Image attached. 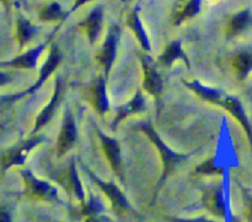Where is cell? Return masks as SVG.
I'll list each match as a JSON object with an SVG mask.
<instances>
[{"label": "cell", "mask_w": 252, "mask_h": 222, "mask_svg": "<svg viewBox=\"0 0 252 222\" xmlns=\"http://www.w3.org/2000/svg\"><path fill=\"white\" fill-rule=\"evenodd\" d=\"M135 128L147 135L148 139L150 140V142H152L155 146V149L158 150V152H159L160 155V160H161V174H160V179L158 181L154 189V193H153V206L155 204V201H157V198L158 195H159L160 191H161L164 184L166 183V181L169 179V177L174 173V171L179 167L180 164L186 161V160L191 156V154H179V152L172 151V150L165 144L164 140L160 138V135L158 134L157 130L154 129V127H153V124L150 122H142L139 123V124L135 125Z\"/></svg>", "instance_id": "obj_1"}, {"label": "cell", "mask_w": 252, "mask_h": 222, "mask_svg": "<svg viewBox=\"0 0 252 222\" xmlns=\"http://www.w3.org/2000/svg\"><path fill=\"white\" fill-rule=\"evenodd\" d=\"M81 167H83V171L89 176V178H90L91 181L100 188V191L105 194V196L108 199V201H110L111 208H112L113 213H115L116 215L121 216V218H132L137 219V220H142L143 216L133 208V205L129 203L127 196L125 195V193L121 191V188L115 183V182L102 181V179H101L100 177L96 176L88 166L83 165Z\"/></svg>", "instance_id": "obj_2"}, {"label": "cell", "mask_w": 252, "mask_h": 222, "mask_svg": "<svg viewBox=\"0 0 252 222\" xmlns=\"http://www.w3.org/2000/svg\"><path fill=\"white\" fill-rule=\"evenodd\" d=\"M21 177L24 182L25 193L29 198L37 201H43V203L61 204V205L64 204L59 198L58 191L53 184L37 178L33 172L30 169H22Z\"/></svg>", "instance_id": "obj_3"}, {"label": "cell", "mask_w": 252, "mask_h": 222, "mask_svg": "<svg viewBox=\"0 0 252 222\" xmlns=\"http://www.w3.org/2000/svg\"><path fill=\"white\" fill-rule=\"evenodd\" d=\"M53 179L69 194V196L75 199L79 203H83L86 199L85 189L79 178L78 169H76L75 160L71 159L68 166L63 171H59L58 174H53Z\"/></svg>", "instance_id": "obj_4"}, {"label": "cell", "mask_w": 252, "mask_h": 222, "mask_svg": "<svg viewBox=\"0 0 252 222\" xmlns=\"http://www.w3.org/2000/svg\"><path fill=\"white\" fill-rule=\"evenodd\" d=\"M201 204L212 216L217 219H225L226 206L224 200L223 184L220 182L208 184L202 189Z\"/></svg>", "instance_id": "obj_5"}, {"label": "cell", "mask_w": 252, "mask_h": 222, "mask_svg": "<svg viewBox=\"0 0 252 222\" xmlns=\"http://www.w3.org/2000/svg\"><path fill=\"white\" fill-rule=\"evenodd\" d=\"M43 135H32L26 140H22L14 147L7 150L6 154L2 157V171H7L12 166H22L26 162L27 157L31 154L32 150L39 144L43 142Z\"/></svg>", "instance_id": "obj_6"}, {"label": "cell", "mask_w": 252, "mask_h": 222, "mask_svg": "<svg viewBox=\"0 0 252 222\" xmlns=\"http://www.w3.org/2000/svg\"><path fill=\"white\" fill-rule=\"evenodd\" d=\"M95 130L98 139H100L101 147H102L103 154H105L106 159H107L108 164H110L111 169L118 177V179L122 183H125V172H123L122 152H121L120 142L115 138L105 134L98 127H95Z\"/></svg>", "instance_id": "obj_7"}, {"label": "cell", "mask_w": 252, "mask_h": 222, "mask_svg": "<svg viewBox=\"0 0 252 222\" xmlns=\"http://www.w3.org/2000/svg\"><path fill=\"white\" fill-rule=\"evenodd\" d=\"M139 58L143 69V88L158 101L161 96L164 85H162L161 76L157 70V63L147 53L140 54Z\"/></svg>", "instance_id": "obj_8"}, {"label": "cell", "mask_w": 252, "mask_h": 222, "mask_svg": "<svg viewBox=\"0 0 252 222\" xmlns=\"http://www.w3.org/2000/svg\"><path fill=\"white\" fill-rule=\"evenodd\" d=\"M76 138H78V132H76L75 118H74L70 108H66L65 112H64L61 133H59V137L57 139V157H63L64 155L68 154L71 147L75 145Z\"/></svg>", "instance_id": "obj_9"}, {"label": "cell", "mask_w": 252, "mask_h": 222, "mask_svg": "<svg viewBox=\"0 0 252 222\" xmlns=\"http://www.w3.org/2000/svg\"><path fill=\"white\" fill-rule=\"evenodd\" d=\"M121 38V27L118 25H112L110 27L107 32V36H106L105 42L102 44V48H101L100 54L97 56V60L100 63V65L103 69V76L106 79H108L110 75V71L112 69L113 63H115L116 59V51H117L118 42Z\"/></svg>", "instance_id": "obj_10"}, {"label": "cell", "mask_w": 252, "mask_h": 222, "mask_svg": "<svg viewBox=\"0 0 252 222\" xmlns=\"http://www.w3.org/2000/svg\"><path fill=\"white\" fill-rule=\"evenodd\" d=\"M61 61H62L61 49H59V47L57 46L56 43H52L51 49H49V56L48 58H47V60L44 61L43 65H42L41 71H39V76L38 79H37L36 83H34L31 87L27 88L26 91H24V92L16 93V95H15V98L19 100V98L25 97V96H30L32 95V93L36 92V91H38V88L42 87V85L48 80L49 76H51L52 74L54 73V70L58 68Z\"/></svg>", "instance_id": "obj_11"}, {"label": "cell", "mask_w": 252, "mask_h": 222, "mask_svg": "<svg viewBox=\"0 0 252 222\" xmlns=\"http://www.w3.org/2000/svg\"><path fill=\"white\" fill-rule=\"evenodd\" d=\"M216 106H219L223 110H225L229 114L231 115L233 118H235L236 120L239 122V124L243 127V129L245 130L246 135L249 138V141H250L251 146H252V127L251 123L249 120L248 115H246L245 110H244L243 105H241L240 101L238 100L236 97L230 95H226V93L221 92V95L219 96L218 100L216 101L214 103Z\"/></svg>", "instance_id": "obj_12"}, {"label": "cell", "mask_w": 252, "mask_h": 222, "mask_svg": "<svg viewBox=\"0 0 252 222\" xmlns=\"http://www.w3.org/2000/svg\"><path fill=\"white\" fill-rule=\"evenodd\" d=\"M51 42V38L47 39L43 43L38 44V46L33 47V48L29 49L25 53L20 54L16 58L11 59L7 61H0V68H11V69H34L37 66V61H38L39 56L47 48V46Z\"/></svg>", "instance_id": "obj_13"}, {"label": "cell", "mask_w": 252, "mask_h": 222, "mask_svg": "<svg viewBox=\"0 0 252 222\" xmlns=\"http://www.w3.org/2000/svg\"><path fill=\"white\" fill-rule=\"evenodd\" d=\"M63 87H64L63 80H62L61 78H58L56 81V86H54V91H53V95H52L51 97V101H49L48 105L42 110V112L37 115L36 122H34L33 130H32V135L36 134L39 129H42L47 123L51 122L52 118L54 117L56 111L58 110L59 103H61L62 95H63Z\"/></svg>", "instance_id": "obj_14"}, {"label": "cell", "mask_w": 252, "mask_h": 222, "mask_svg": "<svg viewBox=\"0 0 252 222\" xmlns=\"http://www.w3.org/2000/svg\"><path fill=\"white\" fill-rule=\"evenodd\" d=\"M106 83H107V79L101 75L94 81L90 88V103L100 117H105V114L110 110V100H108L107 90H106Z\"/></svg>", "instance_id": "obj_15"}, {"label": "cell", "mask_w": 252, "mask_h": 222, "mask_svg": "<svg viewBox=\"0 0 252 222\" xmlns=\"http://www.w3.org/2000/svg\"><path fill=\"white\" fill-rule=\"evenodd\" d=\"M80 27L88 36L89 42L91 44L95 43L100 37L103 27V6L96 5L91 9L88 16L80 22Z\"/></svg>", "instance_id": "obj_16"}, {"label": "cell", "mask_w": 252, "mask_h": 222, "mask_svg": "<svg viewBox=\"0 0 252 222\" xmlns=\"http://www.w3.org/2000/svg\"><path fill=\"white\" fill-rule=\"evenodd\" d=\"M145 110V98L143 96L142 91H137L134 96L129 100V102H127L126 105L121 106L117 110V114H116L115 119L112 120V124L111 128L112 130H115L121 123L123 122L127 118L132 117V115L139 114L143 111Z\"/></svg>", "instance_id": "obj_17"}, {"label": "cell", "mask_w": 252, "mask_h": 222, "mask_svg": "<svg viewBox=\"0 0 252 222\" xmlns=\"http://www.w3.org/2000/svg\"><path fill=\"white\" fill-rule=\"evenodd\" d=\"M176 60H182L187 65V68H191V63L187 56L186 52L182 49V42L180 39L170 42L169 46L164 49L160 56L158 58V64L165 68H171L172 64Z\"/></svg>", "instance_id": "obj_18"}, {"label": "cell", "mask_w": 252, "mask_h": 222, "mask_svg": "<svg viewBox=\"0 0 252 222\" xmlns=\"http://www.w3.org/2000/svg\"><path fill=\"white\" fill-rule=\"evenodd\" d=\"M105 205L98 199L95 194L90 193L85 201L80 203L78 208L70 209V218L74 220H83V219L89 218L93 215H98V214H105Z\"/></svg>", "instance_id": "obj_19"}, {"label": "cell", "mask_w": 252, "mask_h": 222, "mask_svg": "<svg viewBox=\"0 0 252 222\" xmlns=\"http://www.w3.org/2000/svg\"><path fill=\"white\" fill-rule=\"evenodd\" d=\"M127 26L132 29L134 36L137 37L138 42H139L140 47L145 53L152 51V46H150V39L147 33V29L144 28L142 20L139 16V7H134L132 11L129 12L127 17Z\"/></svg>", "instance_id": "obj_20"}, {"label": "cell", "mask_w": 252, "mask_h": 222, "mask_svg": "<svg viewBox=\"0 0 252 222\" xmlns=\"http://www.w3.org/2000/svg\"><path fill=\"white\" fill-rule=\"evenodd\" d=\"M252 26V11L251 10H241L236 12L229 21L228 27H226V36L235 37L245 32L246 29Z\"/></svg>", "instance_id": "obj_21"}, {"label": "cell", "mask_w": 252, "mask_h": 222, "mask_svg": "<svg viewBox=\"0 0 252 222\" xmlns=\"http://www.w3.org/2000/svg\"><path fill=\"white\" fill-rule=\"evenodd\" d=\"M233 68L240 80H244L252 71V49L238 52L233 58Z\"/></svg>", "instance_id": "obj_22"}, {"label": "cell", "mask_w": 252, "mask_h": 222, "mask_svg": "<svg viewBox=\"0 0 252 222\" xmlns=\"http://www.w3.org/2000/svg\"><path fill=\"white\" fill-rule=\"evenodd\" d=\"M38 27L36 25L32 24L30 20L26 17L20 15L17 17V24H16V32H17V41H19L20 47H25L38 32Z\"/></svg>", "instance_id": "obj_23"}, {"label": "cell", "mask_w": 252, "mask_h": 222, "mask_svg": "<svg viewBox=\"0 0 252 222\" xmlns=\"http://www.w3.org/2000/svg\"><path fill=\"white\" fill-rule=\"evenodd\" d=\"M38 16L41 21L51 22V21H61L64 22L68 19V11H64L62 9L61 4L57 1L46 4L38 12Z\"/></svg>", "instance_id": "obj_24"}, {"label": "cell", "mask_w": 252, "mask_h": 222, "mask_svg": "<svg viewBox=\"0 0 252 222\" xmlns=\"http://www.w3.org/2000/svg\"><path fill=\"white\" fill-rule=\"evenodd\" d=\"M202 1H203V0H187V2L184 5V7H182V9L177 12L176 16H175L174 25L179 26L182 22L187 21V20L192 19V17H194L196 15H198L199 11H201Z\"/></svg>", "instance_id": "obj_25"}, {"label": "cell", "mask_w": 252, "mask_h": 222, "mask_svg": "<svg viewBox=\"0 0 252 222\" xmlns=\"http://www.w3.org/2000/svg\"><path fill=\"white\" fill-rule=\"evenodd\" d=\"M196 172L198 174H203V176H218V174L223 173V168L217 166L216 160L208 159L197 167Z\"/></svg>", "instance_id": "obj_26"}, {"label": "cell", "mask_w": 252, "mask_h": 222, "mask_svg": "<svg viewBox=\"0 0 252 222\" xmlns=\"http://www.w3.org/2000/svg\"><path fill=\"white\" fill-rule=\"evenodd\" d=\"M243 199H244V206H245L246 222H252V194L244 189Z\"/></svg>", "instance_id": "obj_27"}, {"label": "cell", "mask_w": 252, "mask_h": 222, "mask_svg": "<svg viewBox=\"0 0 252 222\" xmlns=\"http://www.w3.org/2000/svg\"><path fill=\"white\" fill-rule=\"evenodd\" d=\"M165 221L167 222H219L212 219L206 218V216H199V218L193 219H184V218H176V216H166Z\"/></svg>", "instance_id": "obj_28"}, {"label": "cell", "mask_w": 252, "mask_h": 222, "mask_svg": "<svg viewBox=\"0 0 252 222\" xmlns=\"http://www.w3.org/2000/svg\"><path fill=\"white\" fill-rule=\"evenodd\" d=\"M81 221L83 222H113L107 215H105V214H98V215L89 216V218L83 219Z\"/></svg>", "instance_id": "obj_29"}, {"label": "cell", "mask_w": 252, "mask_h": 222, "mask_svg": "<svg viewBox=\"0 0 252 222\" xmlns=\"http://www.w3.org/2000/svg\"><path fill=\"white\" fill-rule=\"evenodd\" d=\"M0 222H12V216L9 209L0 204Z\"/></svg>", "instance_id": "obj_30"}, {"label": "cell", "mask_w": 252, "mask_h": 222, "mask_svg": "<svg viewBox=\"0 0 252 222\" xmlns=\"http://www.w3.org/2000/svg\"><path fill=\"white\" fill-rule=\"evenodd\" d=\"M11 83V75L4 71H0V87Z\"/></svg>", "instance_id": "obj_31"}, {"label": "cell", "mask_w": 252, "mask_h": 222, "mask_svg": "<svg viewBox=\"0 0 252 222\" xmlns=\"http://www.w3.org/2000/svg\"><path fill=\"white\" fill-rule=\"evenodd\" d=\"M89 1H91V0H75V1H74V4H73V6H71V9L68 11V16L70 14H73L74 11H76L79 7H81L83 5H85L86 2H89Z\"/></svg>", "instance_id": "obj_32"}, {"label": "cell", "mask_w": 252, "mask_h": 222, "mask_svg": "<svg viewBox=\"0 0 252 222\" xmlns=\"http://www.w3.org/2000/svg\"><path fill=\"white\" fill-rule=\"evenodd\" d=\"M12 101H16V98H15V95L6 96V97H0V108H1V106L4 105V103L12 102Z\"/></svg>", "instance_id": "obj_33"}, {"label": "cell", "mask_w": 252, "mask_h": 222, "mask_svg": "<svg viewBox=\"0 0 252 222\" xmlns=\"http://www.w3.org/2000/svg\"><path fill=\"white\" fill-rule=\"evenodd\" d=\"M14 1H16V0H2V2H4V4H6V5L11 4V2H14Z\"/></svg>", "instance_id": "obj_34"}, {"label": "cell", "mask_w": 252, "mask_h": 222, "mask_svg": "<svg viewBox=\"0 0 252 222\" xmlns=\"http://www.w3.org/2000/svg\"><path fill=\"white\" fill-rule=\"evenodd\" d=\"M58 222H65V221H58Z\"/></svg>", "instance_id": "obj_35"}]
</instances>
